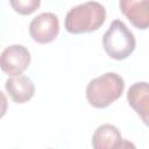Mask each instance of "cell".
Returning <instances> with one entry per match:
<instances>
[{
  "label": "cell",
  "instance_id": "7a4b0ae2",
  "mask_svg": "<svg viewBox=\"0 0 149 149\" xmlns=\"http://www.w3.org/2000/svg\"><path fill=\"white\" fill-rule=\"evenodd\" d=\"M125 90V81L115 72H106L92 79L86 87V99L95 108H105L118 100Z\"/></svg>",
  "mask_w": 149,
  "mask_h": 149
},
{
  "label": "cell",
  "instance_id": "ba28073f",
  "mask_svg": "<svg viewBox=\"0 0 149 149\" xmlns=\"http://www.w3.org/2000/svg\"><path fill=\"white\" fill-rule=\"evenodd\" d=\"M92 146L94 149H114V148H123V147H134L132 143L126 142L119 129L109 123H105L99 126L93 136H92Z\"/></svg>",
  "mask_w": 149,
  "mask_h": 149
},
{
  "label": "cell",
  "instance_id": "8992f818",
  "mask_svg": "<svg viewBox=\"0 0 149 149\" xmlns=\"http://www.w3.org/2000/svg\"><path fill=\"white\" fill-rule=\"evenodd\" d=\"M127 100L142 122L149 127V83L139 81L133 84L128 88Z\"/></svg>",
  "mask_w": 149,
  "mask_h": 149
},
{
  "label": "cell",
  "instance_id": "6da1fadb",
  "mask_svg": "<svg viewBox=\"0 0 149 149\" xmlns=\"http://www.w3.org/2000/svg\"><path fill=\"white\" fill-rule=\"evenodd\" d=\"M105 20V7L97 1H87L71 8L65 16L64 24L69 33L83 34L99 29Z\"/></svg>",
  "mask_w": 149,
  "mask_h": 149
},
{
  "label": "cell",
  "instance_id": "277c9868",
  "mask_svg": "<svg viewBox=\"0 0 149 149\" xmlns=\"http://www.w3.org/2000/svg\"><path fill=\"white\" fill-rule=\"evenodd\" d=\"M59 33L58 17L50 12H44L34 17L29 24L31 38L41 44L52 42Z\"/></svg>",
  "mask_w": 149,
  "mask_h": 149
},
{
  "label": "cell",
  "instance_id": "9c48e42d",
  "mask_svg": "<svg viewBox=\"0 0 149 149\" xmlns=\"http://www.w3.org/2000/svg\"><path fill=\"white\" fill-rule=\"evenodd\" d=\"M5 87L10 99L16 104H24L29 101L35 93L34 83L26 76H15L8 78Z\"/></svg>",
  "mask_w": 149,
  "mask_h": 149
},
{
  "label": "cell",
  "instance_id": "5b68a950",
  "mask_svg": "<svg viewBox=\"0 0 149 149\" xmlns=\"http://www.w3.org/2000/svg\"><path fill=\"white\" fill-rule=\"evenodd\" d=\"M1 70L10 76L22 74L30 64V52L21 44H13L7 47L1 54Z\"/></svg>",
  "mask_w": 149,
  "mask_h": 149
},
{
  "label": "cell",
  "instance_id": "30bf717a",
  "mask_svg": "<svg viewBox=\"0 0 149 149\" xmlns=\"http://www.w3.org/2000/svg\"><path fill=\"white\" fill-rule=\"evenodd\" d=\"M10 7L21 15L34 13L41 5V0H9Z\"/></svg>",
  "mask_w": 149,
  "mask_h": 149
},
{
  "label": "cell",
  "instance_id": "3957f363",
  "mask_svg": "<svg viewBox=\"0 0 149 149\" xmlns=\"http://www.w3.org/2000/svg\"><path fill=\"white\" fill-rule=\"evenodd\" d=\"M102 45L106 54L113 59H125L130 56L135 49L136 41L134 34L120 20L109 24L108 30L102 36Z\"/></svg>",
  "mask_w": 149,
  "mask_h": 149
},
{
  "label": "cell",
  "instance_id": "52a82bcc",
  "mask_svg": "<svg viewBox=\"0 0 149 149\" xmlns=\"http://www.w3.org/2000/svg\"><path fill=\"white\" fill-rule=\"evenodd\" d=\"M120 10L137 29L149 28V0H120Z\"/></svg>",
  "mask_w": 149,
  "mask_h": 149
}]
</instances>
